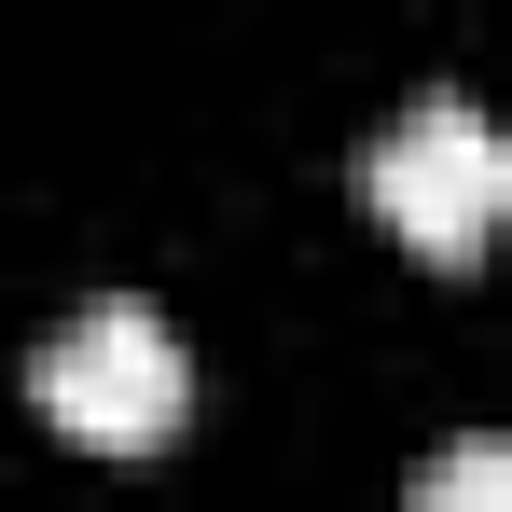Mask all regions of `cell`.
Here are the masks:
<instances>
[{"mask_svg":"<svg viewBox=\"0 0 512 512\" xmlns=\"http://www.w3.org/2000/svg\"><path fill=\"white\" fill-rule=\"evenodd\" d=\"M360 194H374V222H388L402 250L471 263L499 236V208H512V153H499V125H485L471 97H416V111L360 153Z\"/></svg>","mask_w":512,"mask_h":512,"instance_id":"obj_1","label":"cell"},{"mask_svg":"<svg viewBox=\"0 0 512 512\" xmlns=\"http://www.w3.org/2000/svg\"><path fill=\"white\" fill-rule=\"evenodd\" d=\"M28 402L70 429L84 457H153V443H180V416H194V360L167 346V319L97 305V319H70V333L42 346Z\"/></svg>","mask_w":512,"mask_h":512,"instance_id":"obj_2","label":"cell"},{"mask_svg":"<svg viewBox=\"0 0 512 512\" xmlns=\"http://www.w3.org/2000/svg\"><path fill=\"white\" fill-rule=\"evenodd\" d=\"M499 499H512V457H499V443H471V457L429 471V512H499Z\"/></svg>","mask_w":512,"mask_h":512,"instance_id":"obj_3","label":"cell"}]
</instances>
